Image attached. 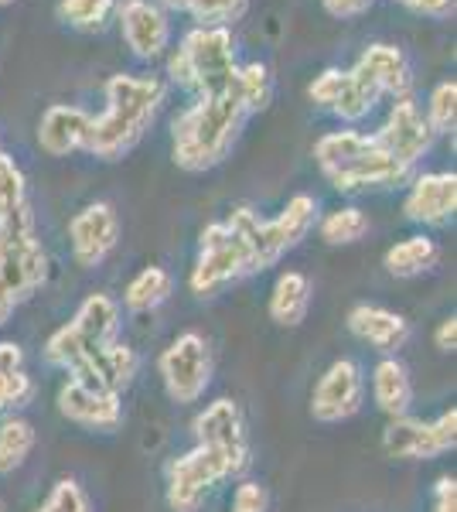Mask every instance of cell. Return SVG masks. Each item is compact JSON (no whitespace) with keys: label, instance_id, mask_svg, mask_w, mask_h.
<instances>
[{"label":"cell","instance_id":"1","mask_svg":"<svg viewBox=\"0 0 457 512\" xmlns=\"http://www.w3.org/2000/svg\"><path fill=\"white\" fill-rule=\"evenodd\" d=\"M249 117L243 99L232 93L198 96L171 123V158L181 171H212L226 161L243 120Z\"/></svg>","mask_w":457,"mask_h":512},{"label":"cell","instance_id":"2","mask_svg":"<svg viewBox=\"0 0 457 512\" xmlns=\"http://www.w3.org/2000/svg\"><path fill=\"white\" fill-rule=\"evenodd\" d=\"M164 103V82L157 76H113L106 82V113L89 127L86 151L99 161H120L151 130Z\"/></svg>","mask_w":457,"mask_h":512},{"label":"cell","instance_id":"3","mask_svg":"<svg viewBox=\"0 0 457 512\" xmlns=\"http://www.w3.org/2000/svg\"><path fill=\"white\" fill-rule=\"evenodd\" d=\"M324 178L345 195L365 192V188H393L410 178V168L393 161L376 144V137L359 130H331L314 144Z\"/></svg>","mask_w":457,"mask_h":512},{"label":"cell","instance_id":"4","mask_svg":"<svg viewBox=\"0 0 457 512\" xmlns=\"http://www.w3.org/2000/svg\"><path fill=\"white\" fill-rule=\"evenodd\" d=\"M168 72L178 86L191 89L198 96H219L236 89V41L229 28H212V24H198L188 31L181 48L171 55Z\"/></svg>","mask_w":457,"mask_h":512},{"label":"cell","instance_id":"5","mask_svg":"<svg viewBox=\"0 0 457 512\" xmlns=\"http://www.w3.org/2000/svg\"><path fill=\"white\" fill-rule=\"evenodd\" d=\"M226 222L246 239L249 253H253V270H267L307 239L318 222V198L307 192L294 195L284 205V212L273 219H260L249 205H236Z\"/></svg>","mask_w":457,"mask_h":512},{"label":"cell","instance_id":"6","mask_svg":"<svg viewBox=\"0 0 457 512\" xmlns=\"http://www.w3.org/2000/svg\"><path fill=\"white\" fill-rule=\"evenodd\" d=\"M48 284V253L35 236L31 205L0 216V287L14 301H28Z\"/></svg>","mask_w":457,"mask_h":512},{"label":"cell","instance_id":"7","mask_svg":"<svg viewBox=\"0 0 457 512\" xmlns=\"http://www.w3.org/2000/svg\"><path fill=\"white\" fill-rule=\"evenodd\" d=\"M116 328H120V304H116L110 294H89L86 301L79 304L76 318L48 338V345H45L48 366H58L69 373L86 355H93L103 349V345L116 342Z\"/></svg>","mask_w":457,"mask_h":512},{"label":"cell","instance_id":"8","mask_svg":"<svg viewBox=\"0 0 457 512\" xmlns=\"http://www.w3.org/2000/svg\"><path fill=\"white\" fill-rule=\"evenodd\" d=\"M253 270V253H249L246 239L229 226L226 219L212 222V226L202 229V239H198V256L195 267H191L188 287L198 297H212L219 294L222 287L236 284Z\"/></svg>","mask_w":457,"mask_h":512},{"label":"cell","instance_id":"9","mask_svg":"<svg viewBox=\"0 0 457 512\" xmlns=\"http://www.w3.org/2000/svg\"><path fill=\"white\" fill-rule=\"evenodd\" d=\"M161 379L174 403H198L212 383V352L205 335L185 332L161 352Z\"/></svg>","mask_w":457,"mask_h":512},{"label":"cell","instance_id":"10","mask_svg":"<svg viewBox=\"0 0 457 512\" xmlns=\"http://www.w3.org/2000/svg\"><path fill=\"white\" fill-rule=\"evenodd\" d=\"M457 444V410H444L437 420L423 424L413 417H396L382 431V451L396 461H430L454 451Z\"/></svg>","mask_w":457,"mask_h":512},{"label":"cell","instance_id":"11","mask_svg":"<svg viewBox=\"0 0 457 512\" xmlns=\"http://www.w3.org/2000/svg\"><path fill=\"white\" fill-rule=\"evenodd\" d=\"M198 448H209L229 465V475H243L249 468V437L239 403L215 400L191 424Z\"/></svg>","mask_w":457,"mask_h":512},{"label":"cell","instance_id":"12","mask_svg":"<svg viewBox=\"0 0 457 512\" xmlns=\"http://www.w3.org/2000/svg\"><path fill=\"white\" fill-rule=\"evenodd\" d=\"M229 475V465L209 448H191L168 465V506L171 512H198L209 492Z\"/></svg>","mask_w":457,"mask_h":512},{"label":"cell","instance_id":"13","mask_svg":"<svg viewBox=\"0 0 457 512\" xmlns=\"http://www.w3.org/2000/svg\"><path fill=\"white\" fill-rule=\"evenodd\" d=\"M365 400V379L359 362L335 359L324 376L318 379L311 393V417L318 424H342V420L355 417Z\"/></svg>","mask_w":457,"mask_h":512},{"label":"cell","instance_id":"14","mask_svg":"<svg viewBox=\"0 0 457 512\" xmlns=\"http://www.w3.org/2000/svg\"><path fill=\"white\" fill-rule=\"evenodd\" d=\"M372 137H376V144L389 158L400 161L403 168H413V164L430 151L437 134L430 130V123L420 113V106L413 103V96H403V99H396L386 123H382L379 134H372Z\"/></svg>","mask_w":457,"mask_h":512},{"label":"cell","instance_id":"15","mask_svg":"<svg viewBox=\"0 0 457 512\" xmlns=\"http://www.w3.org/2000/svg\"><path fill=\"white\" fill-rule=\"evenodd\" d=\"M307 96L321 106V110L335 113L345 123H359L362 117H369L372 106L379 103V93L365 82L359 72H342V69H328L311 82Z\"/></svg>","mask_w":457,"mask_h":512},{"label":"cell","instance_id":"16","mask_svg":"<svg viewBox=\"0 0 457 512\" xmlns=\"http://www.w3.org/2000/svg\"><path fill=\"white\" fill-rule=\"evenodd\" d=\"M69 239L79 267H99L116 250V243H120V219H116L113 205L93 202L86 209H79L69 222Z\"/></svg>","mask_w":457,"mask_h":512},{"label":"cell","instance_id":"17","mask_svg":"<svg viewBox=\"0 0 457 512\" xmlns=\"http://www.w3.org/2000/svg\"><path fill=\"white\" fill-rule=\"evenodd\" d=\"M137 352L130 349L127 342H110L103 345L99 352L86 355L82 362L69 369V379L79 386H86V390H99V393H120L127 390L130 383H134L137 376Z\"/></svg>","mask_w":457,"mask_h":512},{"label":"cell","instance_id":"18","mask_svg":"<svg viewBox=\"0 0 457 512\" xmlns=\"http://www.w3.org/2000/svg\"><path fill=\"white\" fill-rule=\"evenodd\" d=\"M58 414L86 431H116L123 424V396L86 390L69 379L58 390Z\"/></svg>","mask_w":457,"mask_h":512},{"label":"cell","instance_id":"19","mask_svg":"<svg viewBox=\"0 0 457 512\" xmlns=\"http://www.w3.org/2000/svg\"><path fill=\"white\" fill-rule=\"evenodd\" d=\"M457 209V175L454 171H430L413 181L403 212L417 226H447Z\"/></svg>","mask_w":457,"mask_h":512},{"label":"cell","instance_id":"20","mask_svg":"<svg viewBox=\"0 0 457 512\" xmlns=\"http://www.w3.org/2000/svg\"><path fill=\"white\" fill-rule=\"evenodd\" d=\"M120 31L127 48L137 59L151 62L168 48L171 41V24L164 18V11L151 0H123L120 4Z\"/></svg>","mask_w":457,"mask_h":512},{"label":"cell","instance_id":"21","mask_svg":"<svg viewBox=\"0 0 457 512\" xmlns=\"http://www.w3.org/2000/svg\"><path fill=\"white\" fill-rule=\"evenodd\" d=\"M89 127H93V117H89L86 110L55 103L41 113L38 147L48 154V158H69V154H76V151H86Z\"/></svg>","mask_w":457,"mask_h":512},{"label":"cell","instance_id":"22","mask_svg":"<svg viewBox=\"0 0 457 512\" xmlns=\"http://www.w3.org/2000/svg\"><path fill=\"white\" fill-rule=\"evenodd\" d=\"M355 72H359L379 96L389 93V96L403 99V96H410V89H413V69L396 45H369L359 55V62H355Z\"/></svg>","mask_w":457,"mask_h":512},{"label":"cell","instance_id":"23","mask_svg":"<svg viewBox=\"0 0 457 512\" xmlns=\"http://www.w3.org/2000/svg\"><path fill=\"white\" fill-rule=\"evenodd\" d=\"M348 332L372 349L393 355L410 338V321L389 308H379V304H355L348 311Z\"/></svg>","mask_w":457,"mask_h":512},{"label":"cell","instance_id":"24","mask_svg":"<svg viewBox=\"0 0 457 512\" xmlns=\"http://www.w3.org/2000/svg\"><path fill=\"white\" fill-rule=\"evenodd\" d=\"M372 400H376V407L389 420L410 417L413 379H410V369H406L403 362L396 359V355H386V359H379L376 369H372Z\"/></svg>","mask_w":457,"mask_h":512},{"label":"cell","instance_id":"25","mask_svg":"<svg viewBox=\"0 0 457 512\" xmlns=\"http://www.w3.org/2000/svg\"><path fill=\"white\" fill-rule=\"evenodd\" d=\"M307 311H311V280L301 270L280 274L270 291V318L280 328H297L304 325Z\"/></svg>","mask_w":457,"mask_h":512},{"label":"cell","instance_id":"26","mask_svg":"<svg viewBox=\"0 0 457 512\" xmlns=\"http://www.w3.org/2000/svg\"><path fill=\"white\" fill-rule=\"evenodd\" d=\"M35 396L28 369H24V352L18 342H0V417L28 407Z\"/></svg>","mask_w":457,"mask_h":512},{"label":"cell","instance_id":"27","mask_svg":"<svg viewBox=\"0 0 457 512\" xmlns=\"http://www.w3.org/2000/svg\"><path fill=\"white\" fill-rule=\"evenodd\" d=\"M437 256H440L437 243L420 233V236H406L396 246H389L386 256H382V267L393 277L410 280V277H420V274H427V270H434Z\"/></svg>","mask_w":457,"mask_h":512},{"label":"cell","instance_id":"28","mask_svg":"<svg viewBox=\"0 0 457 512\" xmlns=\"http://www.w3.org/2000/svg\"><path fill=\"white\" fill-rule=\"evenodd\" d=\"M171 291H174V280H171L168 270H164V267H144L127 284L123 304H127V311H134V315H147V311L161 308V304L171 297Z\"/></svg>","mask_w":457,"mask_h":512},{"label":"cell","instance_id":"29","mask_svg":"<svg viewBox=\"0 0 457 512\" xmlns=\"http://www.w3.org/2000/svg\"><path fill=\"white\" fill-rule=\"evenodd\" d=\"M35 427L24 417H4L0 420V475L18 472L24 461L35 451Z\"/></svg>","mask_w":457,"mask_h":512},{"label":"cell","instance_id":"30","mask_svg":"<svg viewBox=\"0 0 457 512\" xmlns=\"http://www.w3.org/2000/svg\"><path fill=\"white\" fill-rule=\"evenodd\" d=\"M369 233V216L359 205H342L321 219V239L328 246H352Z\"/></svg>","mask_w":457,"mask_h":512},{"label":"cell","instance_id":"31","mask_svg":"<svg viewBox=\"0 0 457 512\" xmlns=\"http://www.w3.org/2000/svg\"><path fill=\"white\" fill-rule=\"evenodd\" d=\"M236 96L243 99L246 113H260L273 103V76L267 65L249 62L236 72Z\"/></svg>","mask_w":457,"mask_h":512},{"label":"cell","instance_id":"32","mask_svg":"<svg viewBox=\"0 0 457 512\" xmlns=\"http://www.w3.org/2000/svg\"><path fill=\"white\" fill-rule=\"evenodd\" d=\"M171 11H185L195 21L212 24V28H226L229 21L243 18L249 0H164Z\"/></svg>","mask_w":457,"mask_h":512},{"label":"cell","instance_id":"33","mask_svg":"<svg viewBox=\"0 0 457 512\" xmlns=\"http://www.w3.org/2000/svg\"><path fill=\"white\" fill-rule=\"evenodd\" d=\"M116 0H62L58 4V18L72 28H103V21L110 18Z\"/></svg>","mask_w":457,"mask_h":512},{"label":"cell","instance_id":"34","mask_svg":"<svg viewBox=\"0 0 457 512\" xmlns=\"http://www.w3.org/2000/svg\"><path fill=\"white\" fill-rule=\"evenodd\" d=\"M454 120H457V82L447 79L430 93V103H427V123L434 134H451L454 130Z\"/></svg>","mask_w":457,"mask_h":512},{"label":"cell","instance_id":"35","mask_svg":"<svg viewBox=\"0 0 457 512\" xmlns=\"http://www.w3.org/2000/svg\"><path fill=\"white\" fill-rule=\"evenodd\" d=\"M24 202H28V185H24L21 168L14 164L11 154L0 147V216L21 209Z\"/></svg>","mask_w":457,"mask_h":512},{"label":"cell","instance_id":"36","mask_svg":"<svg viewBox=\"0 0 457 512\" xmlns=\"http://www.w3.org/2000/svg\"><path fill=\"white\" fill-rule=\"evenodd\" d=\"M35 512H93V502H89L86 489H82L76 478H62V482L52 485L48 499Z\"/></svg>","mask_w":457,"mask_h":512},{"label":"cell","instance_id":"37","mask_svg":"<svg viewBox=\"0 0 457 512\" xmlns=\"http://www.w3.org/2000/svg\"><path fill=\"white\" fill-rule=\"evenodd\" d=\"M229 512H270V495L260 482H239Z\"/></svg>","mask_w":457,"mask_h":512},{"label":"cell","instance_id":"38","mask_svg":"<svg viewBox=\"0 0 457 512\" xmlns=\"http://www.w3.org/2000/svg\"><path fill=\"white\" fill-rule=\"evenodd\" d=\"M434 512H457V482L451 475L437 478L434 485Z\"/></svg>","mask_w":457,"mask_h":512},{"label":"cell","instance_id":"39","mask_svg":"<svg viewBox=\"0 0 457 512\" xmlns=\"http://www.w3.org/2000/svg\"><path fill=\"white\" fill-rule=\"evenodd\" d=\"M324 11L331 14V18H359V14H365L372 7V0H321Z\"/></svg>","mask_w":457,"mask_h":512},{"label":"cell","instance_id":"40","mask_svg":"<svg viewBox=\"0 0 457 512\" xmlns=\"http://www.w3.org/2000/svg\"><path fill=\"white\" fill-rule=\"evenodd\" d=\"M410 11L423 14V18H451L454 14V0H403Z\"/></svg>","mask_w":457,"mask_h":512},{"label":"cell","instance_id":"41","mask_svg":"<svg viewBox=\"0 0 457 512\" xmlns=\"http://www.w3.org/2000/svg\"><path fill=\"white\" fill-rule=\"evenodd\" d=\"M434 345H437V352H454L457 349V318H444L437 325V332H434Z\"/></svg>","mask_w":457,"mask_h":512},{"label":"cell","instance_id":"42","mask_svg":"<svg viewBox=\"0 0 457 512\" xmlns=\"http://www.w3.org/2000/svg\"><path fill=\"white\" fill-rule=\"evenodd\" d=\"M14 308H18V301L0 287V325H7V318L14 315Z\"/></svg>","mask_w":457,"mask_h":512},{"label":"cell","instance_id":"43","mask_svg":"<svg viewBox=\"0 0 457 512\" xmlns=\"http://www.w3.org/2000/svg\"><path fill=\"white\" fill-rule=\"evenodd\" d=\"M4 4H11V0H0V7H4Z\"/></svg>","mask_w":457,"mask_h":512},{"label":"cell","instance_id":"44","mask_svg":"<svg viewBox=\"0 0 457 512\" xmlns=\"http://www.w3.org/2000/svg\"><path fill=\"white\" fill-rule=\"evenodd\" d=\"M0 512H4V502H0Z\"/></svg>","mask_w":457,"mask_h":512},{"label":"cell","instance_id":"45","mask_svg":"<svg viewBox=\"0 0 457 512\" xmlns=\"http://www.w3.org/2000/svg\"><path fill=\"white\" fill-rule=\"evenodd\" d=\"M400 4H403V0H400Z\"/></svg>","mask_w":457,"mask_h":512}]
</instances>
